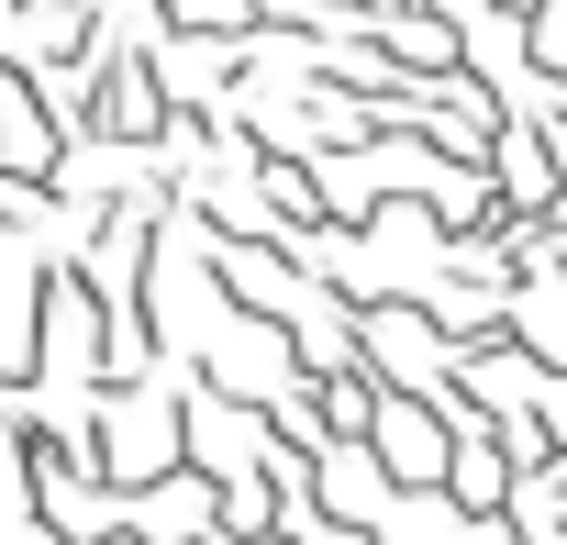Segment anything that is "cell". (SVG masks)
<instances>
[{
	"label": "cell",
	"mask_w": 567,
	"mask_h": 545,
	"mask_svg": "<svg viewBox=\"0 0 567 545\" xmlns=\"http://www.w3.org/2000/svg\"><path fill=\"white\" fill-rule=\"evenodd\" d=\"M167 23H178V34H267L256 0H167Z\"/></svg>",
	"instance_id": "cell-1"
},
{
	"label": "cell",
	"mask_w": 567,
	"mask_h": 545,
	"mask_svg": "<svg viewBox=\"0 0 567 545\" xmlns=\"http://www.w3.org/2000/svg\"><path fill=\"white\" fill-rule=\"evenodd\" d=\"M290 545H379V534H368V523H346V512H301V523H290Z\"/></svg>",
	"instance_id": "cell-2"
}]
</instances>
